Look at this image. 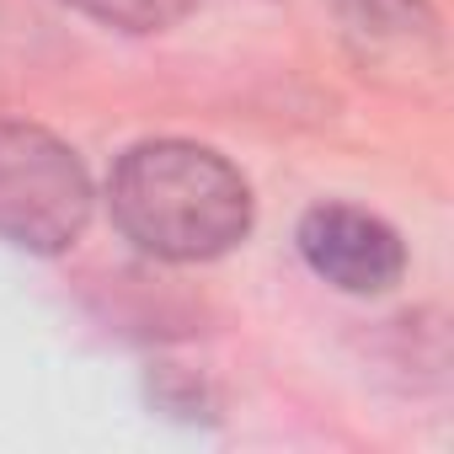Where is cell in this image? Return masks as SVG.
Listing matches in <instances>:
<instances>
[{
	"label": "cell",
	"mask_w": 454,
	"mask_h": 454,
	"mask_svg": "<svg viewBox=\"0 0 454 454\" xmlns=\"http://www.w3.org/2000/svg\"><path fill=\"white\" fill-rule=\"evenodd\" d=\"M91 198L86 160L59 134L0 118V241L33 257H59L81 241Z\"/></svg>",
	"instance_id": "2"
},
{
	"label": "cell",
	"mask_w": 454,
	"mask_h": 454,
	"mask_svg": "<svg viewBox=\"0 0 454 454\" xmlns=\"http://www.w3.org/2000/svg\"><path fill=\"white\" fill-rule=\"evenodd\" d=\"M305 268L342 294H385L406 273V247L390 224L353 203H316L300 219Z\"/></svg>",
	"instance_id": "3"
},
{
	"label": "cell",
	"mask_w": 454,
	"mask_h": 454,
	"mask_svg": "<svg viewBox=\"0 0 454 454\" xmlns=\"http://www.w3.org/2000/svg\"><path fill=\"white\" fill-rule=\"evenodd\" d=\"M70 6H81L86 17L118 33H166L192 12V0H70Z\"/></svg>",
	"instance_id": "4"
},
{
	"label": "cell",
	"mask_w": 454,
	"mask_h": 454,
	"mask_svg": "<svg viewBox=\"0 0 454 454\" xmlns=\"http://www.w3.org/2000/svg\"><path fill=\"white\" fill-rule=\"evenodd\" d=\"M113 224L160 262H214L252 236V182L208 145L145 139L118 155L107 182Z\"/></svg>",
	"instance_id": "1"
}]
</instances>
